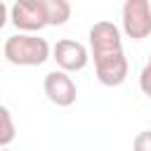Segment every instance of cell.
<instances>
[{"instance_id":"1","label":"cell","mask_w":151,"mask_h":151,"mask_svg":"<svg viewBox=\"0 0 151 151\" xmlns=\"http://www.w3.org/2000/svg\"><path fill=\"white\" fill-rule=\"evenodd\" d=\"M90 50L97 80L106 87H118L127 78V59L123 52L120 28L113 21H97L90 28Z\"/></svg>"},{"instance_id":"5","label":"cell","mask_w":151,"mask_h":151,"mask_svg":"<svg viewBox=\"0 0 151 151\" xmlns=\"http://www.w3.org/2000/svg\"><path fill=\"white\" fill-rule=\"evenodd\" d=\"M52 59L57 61L59 71L71 73V71H83L90 61V54H87V47L83 42L64 38V40H57V45L52 50Z\"/></svg>"},{"instance_id":"8","label":"cell","mask_w":151,"mask_h":151,"mask_svg":"<svg viewBox=\"0 0 151 151\" xmlns=\"http://www.w3.org/2000/svg\"><path fill=\"white\" fill-rule=\"evenodd\" d=\"M17 137V130H14V120H12V113L7 106H0V146L7 149L12 144V139Z\"/></svg>"},{"instance_id":"12","label":"cell","mask_w":151,"mask_h":151,"mask_svg":"<svg viewBox=\"0 0 151 151\" xmlns=\"http://www.w3.org/2000/svg\"><path fill=\"white\" fill-rule=\"evenodd\" d=\"M2 151H9V149H2Z\"/></svg>"},{"instance_id":"4","label":"cell","mask_w":151,"mask_h":151,"mask_svg":"<svg viewBox=\"0 0 151 151\" xmlns=\"http://www.w3.org/2000/svg\"><path fill=\"white\" fill-rule=\"evenodd\" d=\"M123 31L132 40H144L151 35V2L127 0L123 5Z\"/></svg>"},{"instance_id":"10","label":"cell","mask_w":151,"mask_h":151,"mask_svg":"<svg viewBox=\"0 0 151 151\" xmlns=\"http://www.w3.org/2000/svg\"><path fill=\"white\" fill-rule=\"evenodd\" d=\"M139 87H142V92L151 99V64H146V66L142 68V73H139Z\"/></svg>"},{"instance_id":"6","label":"cell","mask_w":151,"mask_h":151,"mask_svg":"<svg viewBox=\"0 0 151 151\" xmlns=\"http://www.w3.org/2000/svg\"><path fill=\"white\" fill-rule=\"evenodd\" d=\"M45 94L52 104L57 106H71L78 97V90H76V83L71 80V76L66 71H50L45 76Z\"/></svg>"},{"instance_id":"11","label":"cell","mask_w":151,"mask_h":151,"mask_svg":"<svg viewBox=\"0 0 151 151\" xmlns=\"http://www.w3.org/2000/svg\"><path fill=\"white\" fill-rule=\"evenodd\" d=\"M149 64H151V57H149Z\"/></svg>"},{"instance_id":"2","label":"cell","mask_w":151,"mask_h":151,"mask_svg":"<svg viewBox=\"0 0 151 151\" xmlns=\"http://www.w3.org/2000/svg\"><path fill=\"white\" fill-rule=\"evenodd\" d=\"M2 54L14 66H40L50 59V45L35 33H14L5 40Z\"/></svg>"},{"instance_id":"9","label":"cell","mask_w":151,"mask_h":151,"mask_svg":"<svg viewBox=\"0 0 151 151\" xmlns=\"http://www.w3.org/2000/svg\"><path fill=\"white\" fill-rule=\"evenodd\" d=\"M132 149L134 151H151V130H144L134 137L132 142Z\"/></svg>"},{"instance_id":"7","label":"cell","mask_w":151,"mask_h":151,"mask_svg":"<svg viewBox=\"0 0 151 151\" xmlns=\"http://www.w3.org/2000/svg\"><path fill=\"white\" fill-rule=\"evenodd\" d=\"M45 9H47V21L50 26H61L68 21L71 17V5L66 0H42Z\"/></svg>"},{"instance_id":"3","label":"cell","mask_w":151,"mask_h":151,"mask_svg":"<svg viewBox=\"0 0 151 151\" xmlns=\"http://www.w3.org/2000/svg\"><path fill=\"white\" fill-rule=\"evenodd\" d=\"M9 17H12V24L24 33H35L50 26L42 0H17L9 9Z\"/></svg>"}]
</instances>
